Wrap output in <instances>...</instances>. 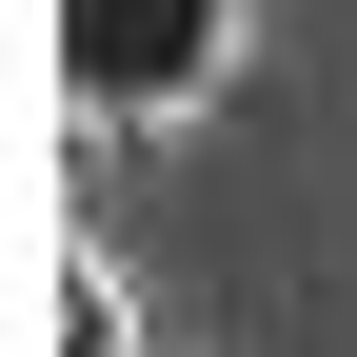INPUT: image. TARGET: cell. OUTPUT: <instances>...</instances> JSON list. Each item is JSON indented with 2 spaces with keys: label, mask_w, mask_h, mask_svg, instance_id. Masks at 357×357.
I'll list each match as a JSON object with an SVG mask.
<instances>
[{
  "label": "cell",
  "mask_w": 357,
  "mask_h": 357,
  "mask_svg": "<svg viewBox=\"0 0 357 357\" xmlns=\"http://www.w3.org/2000/svg\"><path fill=\"white\" fill-rule=\"evenodd\" d=\"M60 20V100L79 119H178L238 60V0H40Z\"/></svg>",
  "instance_id": "6da1fadb"
},
{
  "label": "cell",
  "mask_w": 357,
  "mask_h": 357,
  "mask_svg": "<svg viewBox=\"0 0 357 357\" xmlns=\"http://www.w3.org/2000/svg\"><path fill=\"white\" fill-rule=\"evenodd\" d=\"M40 357H139V318H119V278H100V258H40Z\"/></svg>",
  "instance_id": "7a4b0ae2"
}]
</instances>
